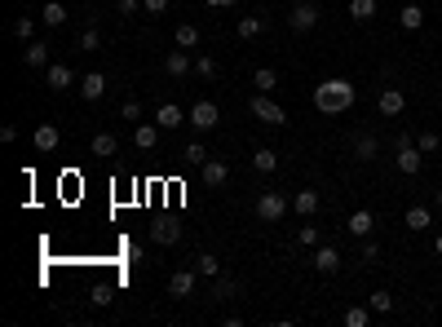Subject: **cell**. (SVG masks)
<instances>
[{"label":"cell","instance_id":"83f0119b","mask_svg":"<svg viewBox=\"0 0 442 327\" xmlns=\"http://www.w3.org/2000/svg\"><path fill=\"white\" fill-rule=\"evenodd\" d=\"M116 151H120V137L116 133H93V155L97 159H111Z\"/></svg>","mask_w":442,"mask_h":327},{"label":"cell","instance_id":"ee69618b","mask_svg":"<svg viewBox=\"0 0 442 327\" xmlns=\"http://www.w3.org/2000/svg\"><path fill=\"white\" fill-rule=\"evenodd\" d=\"M142 5H146V13H164V9H168V0H142Z\"/></svg>","mask_w":442,"mask_h":327},{"label":"cell","instance_id":"44dd1931","mask_svg":"<svg viewBox=\"0 0 442 327\" xmlns=\"http://www.w3.org/2000/svg\"><path fill=\"white\" fill-rule=\"evenodd\" d=\"M319 190H297V195H292V212H297V217H314V212H319Z\"/></svg>","mask_w":442,"mask_h":327},{"label":"cell","instance_id":"4316f807","mask_svg":"<svg viewBox=\"0 0 442 327\" xmlns=\"http://www.w3.org/2000/svg\"><path fill=\"white\" fill-rule=\"evenodd\" d=\"M398 27H403V31H420V27H424V9H420V5H403V9H398Z\"/></svg>","mask_w":442,"mask_h":327},{"label":"cell","instance_id":"9a60e30c","mask_svg":"<svg viewBox=\"0 0 442 327\" xmlns=\"http://www.w3.org/2000/svg\"><path fill=\"white\" fill-rule=\"evenodd\" d=\"M309 266H314L319 274H336V270H340V252L332 248V243H319L314 257H309Z\"/></svg>","mask_w":442,"mask_h":327},{"label":"cell","instance_id":"9c48e42d","mask_svg":"<svg viewBox=\"0 0 442 327\" xmlns=\"http://www.w3.org/2000/svg\"><path fill=\"white\" fill-rule=\"evenodd\" d=\"M288 27H292V31H314V27H319V9L309 5V0H297V5H292V13H288Z\"/></svg>","mask_w":442,"mask_h":327},{"label":"cell","instance_id":"484cf974","mask_svg":"<svg viewBox=\"0 0 442 327\" xmlns=\"http://www.w3.org/2000/svg\"><path fill=\"white\" fill-rule=\"evenodd\" d=\"M182 164H186V168H195V173H199L204 164H208V151H204V142H186V146H182Z\"/></svg>","mask_w":442,"mask_h":327},{"label":"cell","instance_id":"6da1fadb","mask_svg":"<svg viewBox=\"0 0 442 327\" xmlns=\"http://www.w3.org/2000/svg\"><path fill=\"white\" fill-rule=\"evenodd\" d=\"M314 111L319 116H345V111L358 102V89L350 85L345 75H332V80H323V85H314Z\"/></svg>","mask_w":442,"mask_h":327},{"label":"cell","instance_id":"ac0fdd59","mask_svg":"<svg viewBox=\"0 0 442 327\" xmlns=\"http://www.w3.org/2000/svg\"><path fill=\"white\" fill-rule=\"evenodd\" d=\"M345 230H350L354 239H367V235L376 230V217H372L367 208H354V212H350V221H345Z\"/></svg>","mask_w":442,"mask_h":327},{"label":"cell","instance_id":"30bf717a","mask_svg":"<svg viewBox=\"0 0 442 327\" xmlns=\"http://www.w3.org/2000/svg\"><path fill=\"white\" fill-rule=\"evenodd\" d=\"M350 155H354L358 164H372L376 155H381V137H376V133H358V137L350 142Z\"/></svg>","mask_w":442,"mask_h":327},{"label":"cell","instance_id":"7bdbcfd3","mask_svg":"<svg viewBox=\"0 0 442 327\" xmlns=\"http://www.w3.org/2000/svg\"><path fill=\"white\" fill-rule=\"evenodd\" d=\"M146 5H142V0H120V13H124V18H133V13H142Z\"/></svg>","mask_w":442,"mask_h":327},{"label":"cell","instance_id":"f546056e","mask_svg":"<svg viewBox=\"0 0 442 327\" xmlns=\"http://www.w3.org/2000/svg\"><path fill=\"white\" fill-rule=\"evenodd\" d=\"M345 13H350L354 23H372V18H376V0H350Z\"/></svg>","mask_w":442,"mask_h":327},{"label":"cell","instance_id":"f1b7e54d","mask_svg":"<svg viewBox=\"0 0 442 327\" xmlns=\"http://www.w3.org/2000/svg\"><path fill=\"white\" fill-rule=\"evenodd\" d=\"M252 168L257 173H274V168H279V155H274L270 146H257V151H252Z\"/></svg>","mask_w":442,"mask_h":327},{"label":"cell","instance_id":"4dcf8cb0","mask_svg":"<svg viewBox=\"0 0 442 327\" xmlns=\"http://www.w3.org/2000/svg\"><path fill=\"white\" fill-rule=\"evenodd\" d=\"M173 44H177V49H195V44H199V27H195V23H182V27L173 31Z\"/></svg>","mask_w":442,"mask_h":327},{"label":"cell","instance_id":"8fae6325","mask_svg":"<svg viewBox=\"0 0 442 327\" xmlns=\"http://www.w3.org/2000/svg\"><path fill=\"white\" fill-rule=\"evenodd\" d=\"M80 97H85V102H102L106 97V75L102 71H89V75H80Z\"/></svg>","mask_w":442,"mask_h":327},{"label":"cell","instance_id":"cb8c5ba5","mask_svg":"<svg viewBox=\"0 0 442 327\" xmlns=\"http://www.w3.org/2000/svg\"><path fill=\"white\" fill-rule=\"evenodd\" d=\"M23 62H27V67H49V44L44 40H27Z\"/></svg>","mask_w":442,"mask_h":327},{"label":"cell","instance_id":"d6986e66","mask_svg":"<svg viewBox=\"0 0 442 327\" xmlns=\"http://www.w3.org/2000/svg\"><path fill=\"white\" fill-rule=\"evenodd\" d=\"M199 177H204V186H208V190H217V186H226V182H231V168H226L221 159H208L204 168H199Z\"/></svg>","mask_w":442,"mask_h":327},{"label":"cell","instance_id":"3957f363","mask_svg":"<svg viewBox=\"0 0 442 327\" xmlns=\"http://www.w3.org/2000/svg\"><path fill=\"white\" fill-rule=\"evenodd\" d=\"M288 212H292V199H288V195H279V190H261V195H257V217H261V221H283Z\"/></svg>","mask_w":442,"mask_h":327},{"label":"cell","instance_id":"f35d334b","mask_svg":"<svg viewBox=\"0 0 442 327\" xmlns=\"http://www.w3.org/2000/svg\"><path fill=\"white\" fill-rule=\"evenodd\" d=\"M195 75L212 80V75H217V58H212V54H199V58H195Z\"/></svg>","mask_w":442,"mask_h":327},{"label":"cell","instance_id":"b9f144b4","mask_svg":"<svg viewBox=\"0 0 442 327\" xmlns=\"http://www.w3.org/2000/svg\"><path fill=\"white\" fill-rule=\"evenodd\" d=\"M416 146H420L424 155H434L438 146H442V137H438V133H420V137H416Z\"/></svg>","mask_w":442,"mask_h":327},{"label":"cell","instance_id":"603a6c76","mask_svg":"<svg viewBox=\"0 0 442 327\" xmlns=\"http://www.w3.org/2000/svg\"><path fill=\"white\" fill-rule=\"evenodd\" d=\"M231 297H239V279H231V274H217V279H212L208 301H231Z\"/></svg>","mask_w":442,"mask_h":327},{"label":"cell","instance_id":"e575fe53","mask_svg":"<svg viewBox=\"0 0 442 327\" xmlns=\"http://www.w3.org/2000/svg\"><path fill=\"white\" fill-rule=\"evenodd\" d=\"M367 305H372V314H389V309H394V297H389L385 288H376L372 297H367Z\"/></svg>","mask_w":442,"mask_h":327},{"label":"cell","instance_id":"7402d4cb","mask_svg":"<svg viewBox=\"0 0 442 327\" xmlns=\"http://www.w3.org/2000/svg\"><path fill=\"white\" fill-rule=\"evenodd\" d=\"M403 221H407V230H416V235H420V230H429V226H434V212L424 208V204H412Z\"/></svg>","mask_w":442,"mask_h":327},{"label":"cell","instance_id":"836d02e7","mask_svg":"<svg viewBox=\"0 0 442 327\" xmlns=\"http://www.w3.org/2000/svg\"><path fill=\"white\" fill-rule=\"evenodd\" d=\"M261 36V18L257 13H239V40H257Z\"/></svg>","mask_w":442,"mask_h":327},{"label":"cell","instance_id":"ffe728a7","mask_svg":"<svg viewBox=\"0 0 442 327\" xmlns=\"http://www.w3.org/2000/svg\"><path fill=\"white\" fill-rule=\"evenodd\" d=\"M67 18H71V13H67V5H62V0H49V5L40 9V23H44L49 31H58V27H67Z\"/></svg>","mask_w":442,"mask_h":327},{"label":"cell","instance_id":"60d3db41","mask_svg":"<svg viewBox=\"0 0 442 327\" xmlns=\"http://www.w3.org/2000/svg\"><path fill=\"white\" fill-rule=\"evenodd\" d=\"M358 257H363V266H372V261H381V243H376L372 235L363 239V248H358Z\"/></svg>","mask_w":442,"mask_h":327},{"label":"cell","instance_id":"5b68a950","mask_svg":"<svg viewBox=\"0 0 442 327\" xmlns=\"http://www.w3.org/2000/svg\"><path fill=\"white\" fill-rule=\"evenodd\" d=\"M186 120H190V128H199V133H212V128L221 124V111H217V102H195L186 111Z\"/></svg>","mask_w":442,"mask_h":327},{"label":"cell","instance_id":"bcb514c9","mask_svg":"<svg viewBox=\"0 0 442 327\" xmlns=\"http://www.w3.org/2000/svg\"><path fill=\"white\" fill-rule=\"evenodd\" d=\"M434 252H438V257H442V235H438V239H434Z\"/></svg>","mask_w":442,"mask_h":327},{"label":"cell","instance_id":"5bb4252c","mask_svg":"<svg viewBox=\"0 0 442 327\" xmlns=\"http://www.w3.org/2000/svg\"><path fill=\"white\" fill-rule=\"evenodd\" d=\"M31 142H36L40 155H54L58 146H62V128H58V124H40L36 133H31Z\"/></svg>","mask_w":442,"mask_h":327},{"label":"cell","instance_id":"7a4b0ae2","mask_svg":"<svg viewBox=\"0 0 442 327\" xmlns=\"http://www.w3.org/2000/svg\"><path fill=\"white\" fill-rule=\"evenodd\" d=\"M248 111L261 120V124H274V128H283L288 124V111L274 102V93H252V102H248Z\"/></svg>","mask_w":442,"mask_h":327},{"label":"cell","instance_id":"74e56055","mask_svg":"<svg viewBox=\"0 0 442 327\" xmlns=\"http://www.w3.org/2000/svg\"><path fill=\"white\" fill-rule=\"evenodd\" d=\"M297 239H301V248H319L323 243V235H319V226H309V217H305V226L297 230Z\"/></svg>","mask_w":442,"mask_h":327},{"label":"cell","instance_id":"52a82bcc","mask_svg":"<svg viewBox=\"0 0 442 327\" xmlns=\"http://www.w3.org/2000/svg\"><path fill=\"white\" fill-rule=\"evenodd\" d=\"M195 283H199V270H195V266L190 270H173L168 274V297L173 301H186L190 292H195Z\"/></svg>","mask_w":442,"mask_h":327},{"label":"cell","instance_id":"4fadbf2b","mask_svg":"<svg viewBox=\"0 0 442 327\" xmlns=\"http://www.w3.org/2000/svg\"><path fill=\"white\" fill-rule=\"evenodd\" d=\"M155 124L164 128V133H173V128H182L190 120H186V111L177 106V102H164V106H155Z\"/></svg>","mask_w":442,"mask_h":327},{"label":"cell","instance_id":"7c38bea8","mask_svg":"<svg viewBox=\"0 0 442 327\" xmlns=\"http://www.w3.org/2000/svg\"><path fill=\"white\" fill-rule=\"evenodd\" d=\"M164 71H168L173 80H186L190 71H195V62H190V54H186V49H168V58H164Z\"/></svg>","mask_w":442,"mask_h":327},{"label":"cell","instance_id":"ab89813d","mask_svg":"<svg viewBox=\"0 0 442 327\" xmlns=\"http://www.w3.org/2000/svg\"><path fill=\"white\" fill-rule=\"evenodd\" d=\"M120 120H128V124H142V102H137V97H128V102L120 106Z\"/></svg>","mask_w":442,"mask_h":327},{"label":"cell","instance_id":"d6a6232c","mask_svg":"<svg viewBox=\"0 0 442 327\" xmlns=\"http://www.w3.org/2000/svg\"><path fill=\"white\" fill-rule=\"evenodd\" d=\"M97 44H102V31H97V23L93 27H85V31H80V54H97Z\"/></svg>","mask_w":442,"mask_h":327},{"label":"cell","instance_id":"d4e9b609","mask_svg":"<svg viewBox=\"0 0 442 327\" xmlns=\"http://www.w3.org/2000/svg\"><path fill=\"white\" fill-rule=\"evenodd\" d=\"M252 89L257 93H274V89H279V71H274V67H257L252 71Z\"/></svg>","mask_w":442,"mask_h":327},{"label":"cell","instance_id":"1f68e13d","mask_svg":"<svg viewBox=\"0 0 442 327\" xmlns=\"http://www.w3.org/2000/svg\"><path fill=\"white\" fill-rule=\"evenodd\" d=\"M195 270H199V279H217V274H221V261L212 257V252H199V257H195Z\"/></svg>","mask_w":442,"mask_h":327},{"label":"cell","instance_id":"2e32d148","mask_svg":"<svg viewBox=\"0 0 442 327\" xmlns=\"http://www.w3.org/2000/svg\"><path fill=\"white\" fill-rule=\"evenodd\" d=\"M159 133H164V128L151 120V124H133V146H137V151H155V146H159Z\"/></svg>","mask_w":442,"mask_h":327},{"label":"cell","instance_id":"8992f818","mask_svg":"<svg viewBox=\"0 0 442 327\" xmlns=\"http://www.w3.org/2000/svg\"><path fill=\"white\" fill-rule=\"evenodd\" d=\"M394 168H398L403 177H416V173L424 168V151H420V146H416V142H407V146H398V151H394Z\"/></svg>","mask_w":442,"mask_h":327},{"label":"cell","instance_id":"d590c367","mask_svg":"<svg viewBox=\"0 0 442 327\" xmlns=\"http://www.w3.org/2000/svg\"><path fill=\"white\" fill-rule=\"evenodd\" d=\"M372 323V305H350L345 309V327H367Z\"/></svg>","mask_w":442,"mask_h":327},{"label":"cell","instance_id":"ba28073f","mask_svg":"<svg viewBox=\"0 0 442 327\" xmlns=\"http://www.w3.org/2000/svg\"><path fill=\"white\" fill-rule=\"evenodd\" d=\"M44 85L54 93H67L71 85H80V80H75V71L67 67V62H49V67H44Z\"/></svg>","mask_w":442,"mask_h":327},{"label":"cell","instance_id":"8d00e7d4","mask_svg":"<svg viewBox=\"0 0 442 327\" xmlns=\"http://www.w3.org/2000/svg\"><path fill=\"white\" fill-rule=\"evenodd\" d=\"M13 36H18L23 44H27V40H36V18H31V13H23V18H13Z\"/></svg>","mask_w":442,"mask_h":327},{"label":"cell","instance_id":"277c9868","mask_svg":"<svg viewBox=\"0 0 442 327\" xmlns=\"http://www.w3.org/2000/svg\"><path fill=\"white\" fill-rule=\"evenodd\" d=\"M376 111H381L385 120H398L403 111H407V93H403V89H394V85H385L381 93H376Z\"/></svg>","mask_w":442,"mask_h":327},{"label":"cell","instance_id":"7dc6e473","mask_svg":"<svg viewBox=\"0 0 442 327\" xmlns=\"http://www.w3.org/2000/svg\"><path fill=\"white\" fill-rule=\"evenodd\" d=\"M434 204H438V208H442V190H438V195H434Z\"/></svg>","mask_w":442,"mask_h":327},{"label":"cell","instance_id":"e0dca14e","mask_svg":"<svg viewBox=\"0 0 442 327\" xmlns=\"http://www.w3.org/2000/svg\"><path fill=\"white\" fill-rule=\"evenodd\" d=\"M177 239H182V226H177V221L164 217V221H155V226H151V243H159V248H173Z\"/></svg>","mask_w":442,"mask_h":327},{"label":"cell","instance_id":"f6af8a7d","mask_svg":"<svg viewBox=\"0 0 442 327\" xmlns=\"http://www.w3.org/2000/svg\"><path fill=\"white\" fill-rule=\"evenodd\" d=\"M208 5H212V9H221V5H239V0H208Z\"/></svg>","mask_w":442,"mask_h":327}]
</instances>
